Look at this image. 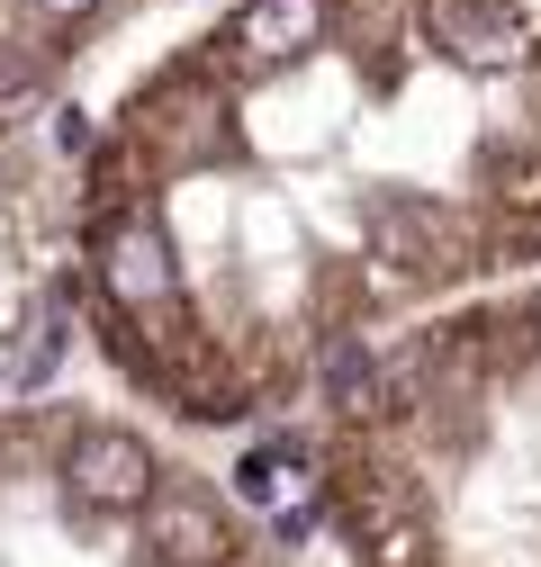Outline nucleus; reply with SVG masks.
<instances>
[{
    "instance_id": "1",
    "label": "nucleus",
    "mask_w": 541,
    "mask_h": 567,
    "mask_svg": "<svg viewBox=\"0 0 541 567\" xmlns=\"http://www.w3.org/2000/svg\"><path fill=\"white\" fill-rule=\"evenodd\" d=\"M307 523L334 567H541V279L316 370Z\"/></svg>"
},
{
    "instance_id": "2",
    "label": "nucleus",
    "mask_w": 541,
    "mask_h": 567,
    "mask_svg": "<svg viewBox=\"0 0 541 567\" xmlns=\"http://www.w3.org/2000/svg\"><path fill=\"white\" fill-rule=\"evenodd\" d=\"M514 10H523V19H532V28H541V0H514Z\"/></svg>"
},
{
    "instance_id": "3",
    "label": "nucleus",
    "mask_w": 541,
    "mask_h": 567,
    "mask_svg": "<svg viewBox=\"0 0 541 567\" xmlns=\"http://www.w3.org/2000/svg\"><path fill=\"white\" fill-rule=\"evenodd\" d=\"M0 388H10V351H0Z\"/></svg>"
}]
</instances>
